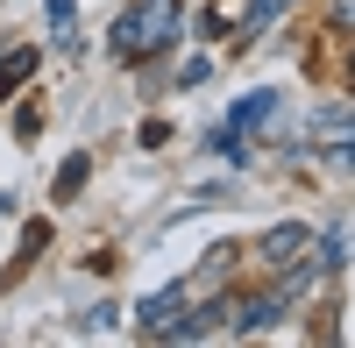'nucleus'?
Here are the masks:
<instances>
[{
  "label": "nucleus",
  "mask_w": 355,
  "mask_h": 348,
  "mask_svg": "<svg viewBox=\"0 0 355 348\" xmlns=\"http://www.w3.org/2000/svg\"><path fill=\"white\" fill-rule=\"evenodd\" d=\"M178 28H185V8H178V0H142V8L121 15L114 50H121V57H157V50L178 43Z\"/></svg>",
  "instance_id": "nucleus-1"
},
{
  "label": "nucleus",
  "mask_w": 355,
  "mask_h": 348,
  "mask_svg": "<svg viewBox=\"0 0 355 348\" xmlns=\"http://www.w3.org/2000/svg\"><path fill=\"white\" fill-rule=\"evenodd\" d=\"M199 292H206V277H178V284H164L157 299H142V334H171V320L185 306H199Z\"/></svg>",
  "instance_id": "nucleus-2"
},
{
  "label": "nucleus",
  "mask_w": 355,
  "mask_h": 348,
  "mask_svg": "<svg viewBox=\"0 0 355 348\" xmlns=\"http://www.w3.org/2000/svg\"><path fill=\"white\" fill-rule=\"evenodd\" d=\"M306 249H313V227H306V220H284V227H270V235L256 242L263 270H291V263H299Z\"/></svg>",
  "instance_id": "nucleus-3"
},
{
  "label": "nucleus",
  "mask_w": 355,
  "mask_h": 348,
  "mask_svg": "<svg viewBox=\"0 0 355 348\" xmlns=\"http://www.w3.org/2000/svg\"><path fill=\"white\" fill-rule=\"evenodd\" d=\"M284 306H291L284 292H263V299H234V306H220V320H227V334H263Z\"/></svg>",
  "instance_id": "nucleus-4"
},
{
  "label": "nucleus",
  "mask_w": 355,
  "mask_h": 348,
  "mask_svg": "<svg viewBox=\"0 0 355 348\" xmlns=\"http://www.w3.org/2000/svg\"><path fill=\"white\" fill-rule=\"evenodd\" d=\"M348 135H355V107H348V100H334V107H313L306 142H320V150H341Z\"/></svg>",
  "instance_id": "nucleus-5"
},
{
  "label": "nucleus",
  "mask_w": 355,
  "mask_h": 348,
  "mask_svg": "<svg viewBox=\"0 0 355 348\" xmlns=\"http://www.w3.org/2000/svg\"><path fill=\"white\" fill-rule=\"evenodd\" d=\"M256 28V0H214V15H206V28H214V36H220V28Z\"/></svg>",
  "instance_id": "nucleus-6"
},
{
  "label": "nucleus",
  "mask_w": 355,
  "mask_h": 348,
  "mask_svg": "<svg viewBox=\"0 0 355 348\" xmlns=\"http://www.w3.org/2000/svg\"><path fill=\"white\" fill-rule=\"evenodd\" d=\"M28 71H36V50H8V57H0V100H8Z\"/></svg>",
  "instance_id": "nucleus-7"
},
{
  "label": "nucleus",
  "mask_w": 355,
  "mask_h": 348,
  "mask_svg": "<svg viewBox=\"0 0 355 348\" xmlns=\"http://www.w3.org/2000/svg\"><path fill=\"white\" fill-rule=\"evenodd\" d=\"M270 114H277V93H249L242 107H234V128H263Z\"/></svg>",
  "instance_id": "nucleus-8"
},
{
  "label": "nucleus",
  "mask_w": 355,
  "mask_h": 348,
  "mask_svg": "<svg viewBox=\"0 0 355 348\" xmlns=\"http://www.w3.org/2000/svg\"><path fill=\"white\" fill-rule=\"evenodd\" d=\"M206 150L227 157V164H242V157H249V150H242V128H214V135H206Z\"/></svg>",
  "instance_id": "nucleus-9"
},
{
  "label": "nucleus",
  "mask_w": 355,
  "mask_h": 348,
  "mask_svg": "<svg viewBox=\"0 0 355 348\" xmlns=\"http://www.w3.org/2000/svg\"><path fill=\"white\" fill-rule=\"evenodd\" d=\"M85 171H93V157H71L64 171H57V199H71V192L85 185Z\"/></svg>",
  "instance_id": "nucleus-10"
},
{
  "label": "nucleus",
  "mask_w": 355,
  "mask_h": 348,
  "mask_svg": "<svg viewBox=\"0 0 355 348\" xmlns=\"http://www.w3.org/2000/svg\"><path fill=\"white\" fill-rule=\"evenodd\" d=\"M43 21L57 28V36H71V21H78V8H71V0H50V8H43Z\"/></svg>",
  "instance_id": "nucleus-11"
},
{
  "label": "nucleus",
  "mask_w": 355,
  "mask_h": 348,
  "mask_svg": "<svg viewBox=\"0 0 355 348\" xmlns=\"http://www.w3.org/2000/svg\"><path fill=\"white\" fill-rule=\"evenodd\" d=\"M206 71H214L206 57H185V64H178V85H206Z\"/></svg>",
  "instance_id": "nucleus-12"
},
{
  "label": "nucleus",
  "mask_w": 355,
  "mask_h": 348,
  "mask_svg": "<svg viewBox=\"0 0 355 348\" xmlns=\"http://www.w3.org/2000/svg\"><path fill=\"white\" fill-rule=\"evenodd\" d=\"M334 28H355V0H334Z\"/></svg>",
  "instance_id": "nucleus-13"
},
{
  "label": "nucleus",
  "mask_w": 355,
  "mask_h": 348,
  "mask_svg": "<svg viewBox=\"0 0 355 348\" xmlns=\"http://www.w3.org/2000/svg\"><path fill=\"white\" fill-rule=\"evenodd\" d=\"M341 164H348V171H355V135H348V142H341Z\"/></svg>",
  "instance_id": "nucleus-14"
},
{
  "label": "nucleus",
  "mask_w": 355,
  "mask_h": 348,
  "mask_svg": "<svg viewBox=\"0 0 355 348\" xmlns=\"http://www.w3.org/2000/svg\"><path fill=\"white\" fill-rule=\"evenodd\" d=\"M348 71H355V64H348Z\"/></svg>",
  "instance_id": "nucleus-15"
}]
</instances>
